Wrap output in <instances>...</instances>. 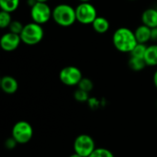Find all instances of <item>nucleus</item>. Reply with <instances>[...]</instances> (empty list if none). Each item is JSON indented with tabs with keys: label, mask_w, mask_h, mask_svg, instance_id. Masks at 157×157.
Listing matches in <instances>:
<instances>
[{
	"label": "nucleus",
	"mask_w": 157,
	"mask_h": 157,
	"mask_svg": "<svg viewBox=\"0 0 157 157\" xmlns=\"http://www.w3.org/2000/svg\"><path fill=\"white\" fill-rule=\"evenodd\" d=\"M30 17L35 23L40 25L46 24L52 17V9L47 3L37 2L30 7Z\"/></svg>",
	"instance_id": "6e6552de"
},
{
	"label": "nucleus",
	"mask_w": 157,
	"mask_h": 157,
	"mask_svg": "<svg viewBox=\"0 0 157 157\" xmlns=\"http://www.w3.org/2000/svg\"><path fill=\"white\" fill-rule=\"evenodd\" d=\"M77 87L84 90V91H86V92L90 93L94 88V83H93V81L91 79H89L87 77H83L82 80L79 82Z\"/></svg>",
	"instance_id": "412c9836"
},
{
	"label": "nucleus",
	"mask_w": 157,
	"mask_h": 157,
	"mask_svg": "<svg viewBox=\"0 0 157 157\" xmlns=\"http://www.w3.org/2000/svg\"><path fill=\"white\" fill-rule=\"evenodd\" d=\"M134 34H135L138 43L146 44L148 41L152 40V39H151L152 29L144 24H142L141 26L136 28V29L134 30Z\"/></svg>",
	"instance_id": "f8f14e48"
},
{
	"label": "nucleus",
	"mask_w": 157,
	"mask_h": 157,
	"mask_svg": "<svg viewBox=\"0 0 157 157\" xmlns=\"http://www.w3.org/2000/svg\"><path fill=\"white\" fill-rule=\"evenodd\" d=\"M49 0H37V2H40V3H47Z\"/></svg>",
	"instance_id": "c85d7f7f"
},
{
	"label": "nucleus",
	"mask_w": 157,
	"mask_h": 157,
	"mask_svg": "<svg viewBox=\"0 0 157 157\" xmlns=\"http://www.w3.org/2000/svg\"><path fill=\"white\" fill-rule=\"evenodd\" d=\"M83 77L82 71L73 65L63 67L59 73L60 81L66 86H77Z\"/></svg>",
	"instance_id": "0eeeda50"
},
{
	"label": "nucleus",
	"mask_w": 157,
	"mask_h": 157,
	"mask_svg": "<svg viewBox=\"0 0 157 157\" xmlns=\"http://www.w3.org/2000/svg\"><path fill=\"white\" fill-rule=\"evenodd\" d=\"M68 157H83V156H81V155H79L78 154H76V153H75V152H74L73 154H71V155H70Z\"/></svg>",
	"instance_id": "cd10ccee"
},
{
	"label": "nucleus",
	"mask_w": 157,
	"mask_h": 157,
	"mask_svg": "<svg viewBox=\"0 0 157 157\" xmlns=\"http://www.w3.org/2000/svg\"><path fill=\"white\" fill-rule=\"evenodd\" d=\"M92 27L96 32L99 34H104L109 31L110 24H109V21L106 17L98 16V17L92 23Z\"/></svg>",
	"instance_id": "ddd939ff"
},
{
	"label": "nucleus",
	"mask_w": 157,
	"mask_h": 157,
	"mask_svg": "<svg viewBox=\"0 0 157 157\" xmlns=\"http://www.w3.org/2000/svg\"><path fill=\"white\" fill-rule=\"evenodd\" d=\"M22 42L20 35L8 31L2 35L0 39V46L5 52H13L17 49Z\"/></svg>",
	"instance_id": "1a4fd4ad"
},
{
	"label": "nucleus",
	"mask_w": 157,
	"mask_h": 157,
	"mask_svg": "<svg viewBox=\"0 0 157 157\" xmlns=\"http://www.w3.org/2000/svg\"><path fill=\"white\" fill-rule=\"evenodd\" d=\"M128 65H129L130 69H132V71H135V72H141L147 66L144 59L136 58V57H132V56H131V58L129 59Z\"/></svg>",
	"instance_id": "2eb2a0df"
},
{
	"label": "nucleus",
	"mask_w": 157,
	"mask_h": 157,
	"mask_svg": "<svg viewBox=\"0 0 157 157\" xmlns=\"http://www.w3.org/2000/svg\"><path fill=\"white\" fill-rule=\"evenodd\" d=\"M112 43L116 50L121 52L131 53L138 43L134 31L126 27L117 29L112 35Z\"/></svg>",
	"instance_id": "f257e3e1"
},
{
	"label": "nucleus",
	"mask_w": 157,
	"mask_h": 157,
	"mask_svg": "<svg viewBox=\"0 0 157 157\" xmlns=\"http://www.w3.org/2000/svg\"><path fill=\"white\" fill-rule=\"evenodd\" d=\"M33 135V127L27 121H18L12 126L11 137H13L16 142L20 145L29 144L32 140Z\"/></svg>",
	"instance_id": "20e7f679"
},
{
	"label": "nucleus",
	"mask_w": 157,
	"mask_h": 157,
	"mask_svg": "<svg viewBox=\"0 0 157 157\" xmlns=\"http://www.w3.org/2000/svg\"><path fill=\"white\" fill-rule=\"evenodd\" d=\"M18 144L16 142V140L13 138V137H9V138H7L6 141H5V143H4V146H5V148L6 149V150H14L16 147H17V145Z\"/></svg>",
	"instance_id": "b1692460"
},
{
	"label": "nucleus",
	"mask_w": 157,
	"mask_h": 157,
	"mask_svg": "<svg viewBox=\"0 0 157 157\" xmlns=\"http://www.w3.org/2000/svg\"><path fill=\"white\" fill-rule=\"evenodd\" d=\"M23 28H24V25L19 20H12L11 24L8 27L9 31H11L13 33H16V34H19V35L21 33Z\"/></svg>",
	"instance_id": "4be33fe9"
},
{
	"label": "nucleus",
	"mask_w": 157,
	"mask_h": 157,
	"mask_svg": "<svg viewBox=\"0 0 157 157\" xmlns=\"http://www.w3.org/2000/svg\"><path fill=\"white\" fill-rule=\"evenodd\" d=\"M142 22L151 29L157 28V8L150 7L145 9L142 14Z\"/></svg>",
	"instance_id": "9b49d317"
},
{
	"label": "nucleus",
	"mask_w": 157,
	"mask_h": 157,
	"mask_svg": "<svg viewBox=\"0 0 157 157\" xmlns=\"http://www.w3.org/2000/svg\"><path fill=\"white\" fill-rule=\"evenodd\" d=\"M88 157H116L113 152L106 147H97Z\"/></svg>",
	"instance_id": "a211bd4d"
},
{
	"label": "nucleus",
	"mask_w": 157,
	"mask_h": 157,
	"mask_svg": "<svg viewBox=\"0 0 157 157\" xmlns=\"http://www.w3.org/2000/svg\"><path fill=\"white\" fill-rule=\"evenodd\" d=\"M12 20L13 19L11 17V13L1 10V12H0V28L1 29L8 28L9 25L11 24Z\"/></svg>",
	"instance_id": "aec40b11"
},
{
	"label": "nucleus",
	"mask_w": 157,
	"mask_h": 157,
	"mask_svg": "<svg viewBox=\"0 0 157 157\" xmlns=\"http://www.w3.org/2000/svg\"><path fill=\"white\" fill-rule=\"evenodd\" d=\"M156 106H157V101H156Z\"/></svg>",
	"instance_id": "7c9ffc66"
},
{
	"label": "nucleus",
	"mask_w": 157,
	"mask_h": 157,
	"mask_svg": "<svg viewBox=\"0 0 157 157\" xmlns=\"http://www.w3.org/2000/svg\"><path fill=\"white\" fill-rule=\"evenodd\" d=\"M147 50V45L143 43H137L136 46L133 48V50L131 52V56L136 57V58H143L144 59V55Z\"/></svg>",
	"instance_id": "f3484780"
},
{
	"label": "nucleus",
	"mask_w": 157,
	"mask_h": 157,
	"mask_svg": "<svg viewBox=\"0 0 157 157\" xmlns=\"http://www.w3.org/2000/svg\"><path fill=\"white\" fill-rule=\"evenodd\" d=\"M19 0H0L1 10L12 13L18 8Z\"/></svg>",
	"instance_id": "dca6fc26"
},
{
	"label": "nucleus",
	"mask_w": 157,
	"mask_h": 157,
	"mask_svg": "<svg viewBox=\"0 0 157 157\" xmlns=\"http://www.w3.org/2000/svg\"><path fill=\"white\" fill-rule=\"evenodd\" d=\"M152 40H157V28L152 29V35H151Z\"/></svg>",
	"instance_id": "393cba45"
},
{
	"label": "nucleus",
	"mask_w": 157,
	"mask_h": 157,
	"mask_svg": "<svg viewBox=\"0 0 157 157\" xmlns=\"http://www.w3.org/2000/svg\"><path fill=\"white\" fill-rule=\"evenodd\" d=\"M132 1H134V0H132Z\"/></svg>",
	"instance_id": "2f4dec72"
},
{
	"label": "nucleus",
	"mask_w": 157,
	"mask_h": 157,
	"mask_svg": "<svg viewBox=\"0 0 157 157\" xmlns=\"http://www.w3.org/2000/svg\"><path fill=\"white\" fill-rule=\"evenodd\" d=\"M44 37V30L42 25L35 22H29L24 25V28L20 33L21 40L24 44L29 46H34L39 44Z\"/></svg>",
	"instance_id": "7ed1b4c3"
},
{
	"label": "nucleus",
	"mask_w": 157,
	"mask_h": 157,
	"mask_svg": "<svg viewBox=\"0 0 157 157\" xmlns=\"http://www.w3.org/2000/svg\"><path fill=\"white\" fill-rule=\"evenodd\" d=\"M90 96L89 93L86 91H84L80 88H76L74 92V98L75 99V101L79 102V103H86L89 99Z\"/></svg>",
	"instance_id": "6ab92c4d"
},
{
	"label": "nucleus",
	"mask_w": 157,
	"mask_h": 157,
	"mask_svg": "<svg viewBox=\"0 0 157 157\" xmlns=\"http://www.w3.org/2000/svg\"><path fill=\"white\" fill-rule=\"evenodd\" d=\"M0 87L5 94L13 95L18 89V83L15 77L11 75H5L0 80Z\"/></svg>",
	"instance_id": "9d476101"
},
{
	"label": "nucleus",
	"mask_w": 157,
	"mask_h": 157,
	"mask_svg": "<svg viewBox=\"0 0 157 157\" xmlns=\"http://www.w3.org/2000/svg\"><path fill=\"white\" fill-rule=\"evenodd\" d=\"M153 82H154V85H155V88L157 89V69H156V71L155 72V74H154V76H153Z\"/></svg>",
	"instance_id": "a878e982"
},
{
	"label": "nucleus",
	"mask_w": 157,
	"mask_h": 157,
	"mask_svg": "<svg viewBox=\"0 0 157 157\" xmlns=\"http://www.w3.org/2000/svg\"><path fill=\"white\" fill-rule=\"evenodd\" d=\"M88 107L91 109H98L99 107H101L103 101L102 100H99L98 98H94V97H90L88 101L86 102Z\"/></svg>",
	"instance_id": "5701e85b"
},
{
	"label": "nucleus",
	"mask_w": 157,
	"mask_h": 157,
	"mask_svg": "<svg viewBox=\"0 0 157 157\" xmlns=\"http://www.w3.org/2000/svg\"><path fill=\"white\" fill-rule=\"evenodd\" d=\"M80 2H90L91 0H79Z\"/></svg>",
	"instance_id": "c756f323"
},
{
	"label": "nucleus",
	"mask_w": 157,
	"mask_h": 157,
	"mask_svg": "<svg viewBox=\"0 0 157 157\" xmlns=\"http://www.w3.org/2000/svg\"><path fill=\"white\" fill-rule=\"evenodd\" d=\"M76 21L83 25H92L98 17L97 8L90 2H80L75 7Z\"/></svg>",
	"instance_id": "423d86ee"
},
{
	"label": "nucleus",
	"mask_w": 157,
	"mask_h": 157,
	"mask_svg": "<svg viewBox=\"0 0 157 157\" xmlns=\"http://www.w3.org/2000/svg\"><path fill=\"white\" fill-rule=\"evenodd\" d=\"M36 3H37V0H27V5L29 7H32Z\"/></svg>",
	"instance_id": "bb28decb"
},
{
	"label": "nucleus",
	"mask_w": 157,
	"mask_h": 157,
	"mask_svg": "<svg viewBox=\"0 0 157 157\" xmlns=\"http://www.w3.org/2000/svg\"><path fill=\"white\" fill-rule=\"evenodd\" d=\"M52 18L61 27H71L76 21L75 7H73L68 4H59L52 8Z\"/></svg>",
	"instance_id": "f03ea898"
},
{
	"label": "nucleus",
	"mask_w": 157,
	"mask_h": 157,
	"mask_svg": "<svg viewBox=\"0 0 157 157\" xmlns=\"http://www.w3.org/2000/svg\"><path fill=\"white\" fill-rule=\"evenodd\" d=\"M97 147L96 141L87 133H81L77 135L73 143L74 152L83 157L89 156Z\"/></svg>",
	"instance_id": "39448f33"
},
{
	"label": "nucleus",
	"mask_w": 157,
	"mask_h": 157,
	"mask_svg": "<svg viewBox=\"0 0 157 157\" xmlns=\"http://www.w3.org/2000/svg\"><path fill=\"white\" fill-rule=\"evenodd\" d=\"M144 61L147 66H157V44L147 46Z\"/></svg>",
	"instance_id": "4468645a"
}]
</instances>
